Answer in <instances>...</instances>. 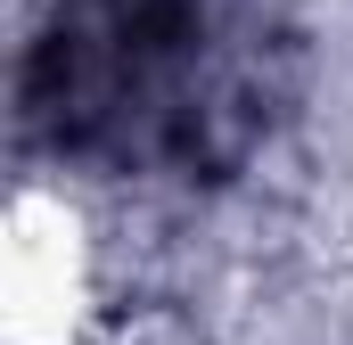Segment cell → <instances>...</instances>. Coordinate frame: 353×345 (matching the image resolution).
Here are the masks:
<instances>
[{
    "mask_svg": "<svg viewBox=\"0 0 353 345\" xmlns=\"http://www.w3.org/2000/svg\"><path fill=\"white\" fill-rule=\"evenodd\" d=\"M271 115V41L214 0H50L17 66V132L90 172L230 181Z\"/></svg>",
    "mask_w": 353,
    "mask_h": 345,
    "instance_id": "6da1fadb",
    "label": "cell"
}]
</instances>
